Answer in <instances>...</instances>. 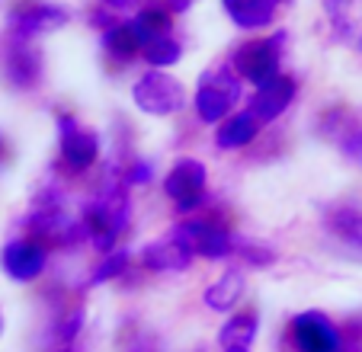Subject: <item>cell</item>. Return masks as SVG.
Here are the masks:
<instances>
[{
  "label": "cell",
  "instance_id": "6da1fadb",
  "mask_svg": "<svg viewBox=\"0 0 362 352\" xmlns=\"http://www.w3.org/2000/svg\"><path fill=\"white\" fill-rule=\"evenodd\" d=\"M132 202H129V186L122 180H110L103 186V192L83 209V224H87L90 244L100 253H112L122 237V230L129 228Z\"/></svg>",
  "mask_w": 362,
  "mask_h": 352
},
{
  "label": "cell",
  "instance_id": "7a4b0ae2",
  "mask_svg": "<svg viewBox=\"0 0 362 352\" xmlns=\"http://www.w3.org/2000/svg\"><path fill=\"white\" fill-rule=\"evenodd\" d=\"M240 100V77L234 74V68H218L205 71L199 77V87L192 93V109H196V119L205 125H221L228 119L234 106Z\"/></svg>",
  "mask_w": 362,
  "mask_h": 352
},
{
  "label": "cell",
  "instance_id": "3957f363",
  "mask_svg": "<svg viewBox=\"0 0 362 352\" xmlns=\"http://www.w3.org/2000/svg\"><path fill=\"white\" fill-rule=\"evenodd\" d=\"M132 102L141 109L144 115H158V119H167V115L183 112L186 106V90L177 77H170L167 71H148L135 81L132 87Z\"/></svg>",
  "mask_w": 362,
  "mask_h": 352
},
{
  "label": "cell",
  "instance_id": "277c9868",
  "mask_svg": "<svg viewBox=\"0 0 362 352\" xmlns=\"http://www.w3.org/2000/svg\"><path fill=\"white\" fill-rule=\"evenodd\" d=\"M282 42H286V33H276L269 39H253L244 42V45L234 52V74L240 81H250L253 87L279 77V61H282Z\"/></svg>",
  "mask_w": 362,
  "mask_h": 352
},
{
  "label": "cell",
  "instance_id": "5b68a950",
  "mask_svg": "<svg viewBox=\"0 0 362 352\" xmlns=\"http://www.w3.org/2000/svg\"><path fill=\"white\" fill-rule=\"evenodd\" d=\"M205 189H209V170L196 157H180L164 176V192L177 211L189 215L205 205Z\"/></svg>",
  "mask_w": 362,
  "mask_h": 352
},
{
  "label": "cell",
  "instance_id": "8992f818",
  "mask_svg": "<svg viewBox=\"0 0 362 352\" xmlns=\"http://www.w3.org/2000/svg\"><path fill=\"white\" fill-rule=\"evenodd\" d=\"M292 343L298 352H349L343 330L321 311H305L292 320Z\"/></svg>",
  "mask_w": 362,
  "mask_h": 352
},
{
  "label": "cell",
  "instance_id": "52a82bcc",
  "mask_svg": "<svg viewBox=\"0 0 362 352\" xmlns=\"http://www.w3.org/2000/svg\"><path fill=\"white\" fill-rule=\"evenodd\" d=\"M177 230L192 244L196 257H205V259H225L238 247L221 218H192V221L177 224Z\"/></svg>",
  "mask_w": 362,
  "mask_h": 352
},
{
  "label": "cell",
  "instance_id": "ba28073f",
  "mask_svg": "<svg viewBox=\"0 0 362 352\" xmlns=\"http://www.w3.org/2000/svg\"><path fill=\"white\" fill-rule=\"evenodd\" d=\"M58 135H62V160L68 170L83 173L100 160V135L93 129H83L77 119L62 115L58 119Z\"/></svg>",
  "mask_w": 362,
  "mask_h": 352
},
{
  "label": "cell",
  "instance_id": "9c48e42d",
  "mask_svg": "<svg viewBox=\"0 0 362 352\" xmlns=\"http://www.w3.org/2000/svg\"><path fill=\"white\" fill-rule=\"evenodd\" d=\"M192 259H196V250L177 228H170L160 240H151L141 250V266L148 272H186Z\"/></svg>",
  "mask_w": 362,
  "mask_h": 352
},
{
  "label": "cell",
  "instance_id": "30bf717a",
  "mask_svg": "<svg viewBox=\"0 0 362 352\" xmlns=\"http://www.w3.org/2000/svg\"><path fill=\"white\" fill-rule=\"evenodd\" d=\"M4 77L16 90H33L42 81V52L33 39L10 35L7 48H4Z\"/></svg>",
  "mask_w": 362,
  "mask_h": 352
},
{
  "label": "cell",
  "instance_id": "8fae6325",
  "mask_svg": "<svg viewBox=\"0 0 362 352\" xmlns=\"http://www.w3.org/2000/svg\"><path fill=\"white\" fill-rule=\"evenodd\" d=\"M45 263H48V250L35 237L10 240L0 250V269L7 272V278H13V282H35L45 272Z\"/></svg>",
  "mask_w": 362,
  "mask_h": 352
},
{
  "label": "cell",
  "instance_id": "7c38bea8",
  "mask_svg": "<svg viewBox=\"0 0 362 352\" xmlns=\"http://www.w3.org/2000/svg\"><path fill=\"white\" fill-rule=\"evenodd\" d=\"M68 23V10L58 4H26L10 13V35L20 39H39V35L58 33Z\"/></svg>",
  "mask_w": 362,
  "mask_h": 352
},
{
  "label": "cell",
  "instance_id": "4fadbf2b",
  "mask_svg": "<svg viewBox=\"0 0 362 352\" xmlns=\"http://www.w3.org/2000/svg\"><path fill=\"white\" fill-rule=\"evenodd\" d=\"M295 96H298L295 77L279 74V77H273V81L257 87V93L250 96V112L257 115V122H276V119L295 102Z\"/></svg>",
  "mask_w": 362,
  "mask_h": 352
},
{
  "label": "cell",
  "instance_id": "5bb4252c",
  "mask_svg": "<svg viewBox=\"0 0 362 352\" xmlns=\"http://www.w3.org/2000/svg\"><path fill=\"white\" fill-rule=\"evenodd\" d=\"M221 7H225V13L231 16V23L238 29L253 33V29L269 26L282 4L279 0H221Z\"/></svg>",
  "mask_w": 362,
  "mask_h": 352
},
{
  "label": "cell",
  "instance_id": "9a60e30c",
  "mask_svg": "<svg viewBox=\"0 0 362 352\" xmlns=\"http://www.w3.org/2000/svg\"><path fill=\"white\" fill-rule=\"evenodd\" d=\"M327 234H334L340 244L362 250V209L359 205H334L324 218Z\"/></svg>",
  "mask_w": 362,
  "mask_h": 352
},
{
  "label": "cell",
  "instance_id": "2e32d148",
  "mask_svg": "<svg viewBox=\"0 0 362 352\" xmlns=\"http://www.w3.org/2000/svg\"><path fill=\"white\" fill-rule=\"evenodd\" d=\"M257 131H260V122H257V115H253L250 109H247V112H234L231 119H225V122L215 129V144H218L221 151H240L257 138Z\"/></svg>",
  "mask_w": 362,
  "mask_h": 352
},
{
  "label": "cell",
  "instance_id": "e0dca14e",
  "mask_svg": "<svg viewBox=\"0 0 362 352\" xmlns=\"http://www.w3.org/2000/svg\"><path fill=\"white\" fill-rule=\"evenodd\" d=\"M240 295H244V272H225L218 282H212L202 291V301L209 311L228 314L240 301Z\"/></svg>",
  "mask_w": 362,
  "mask_h": 352
},
{
  "label": "cell",
  "instance_id": "ac0fdd59",
  "mask_svg": "<svg viewBox=\"0 0 362 352\" xmlns=\"http://www.w3.org/2000/svg\"><path fill=\"white\" fill-rule=\"evenodd\" d=\"M170 26H173V13L164 4H151V7H144L141 13L132 20V29H135V35L141 39V48H144V42L158 39V35H170Z\"/></svg>",
  "mask_w": 362,
  "mask_h": 352
},
{
  "label": "cell",
  "instance_id": "d6986e66",
  "mask_svg": "<svg viewBox=\"0 0 362 352\" xmlns=\"http://www.w3.org/2000/svg\"><path fill=\"white\" fill-rule=\"evenodd\" d=\"M257 333H260V317L253 311H240L218 330V343L221 349H228V346H247L250 349Z\"/></svg>",
  "mask_w": 362,
  "mask_h": 352
},
{
  "label": "cell",
  "instance_id": "ffe728a7",
  "mask_svg": "<svg viewBox=\"0 0 362 352\" xmlns=\"http://www.w3.org/2000/svg\"><path fill=\"white\" fill-rule=\"evenodd\" d=\"M103 48H106V54L116 58V61H132V58L141 52V39L135 35L132 23H119V26L103 33Z\"/></svg>",
  "mask_w": 362,
  "mask_h": 352
},
{
  "label": "cell",
  "instance_id": "44dd1931",
  "mask_svg": "<svg viewBox=\"0 0 362 352\" xmlns=\"http://www.w3.org/2000/svg\"><path fill=\"white\" fill-rule=\"evenodd\" d=\"M141 54L151 68H170V64H177L183 58V45L173 35H158V39L144 42Z\"/></svg>",
  "mask_w": 362,
  "mask_h": 352
},
{
  "label": "cell",
  "instance_id": "7402d4cb",
  "mask_svg": "<svg viewBox=\"0 0 362 352\" xmlns=\"http://www.w3.org/2000/svg\"><path fill=\"white\" fill-rule=\"evenodd\" d=\"M234 253H238L240 259H244L247 266H273L276 259H279V250H276L273 244H263V240H240L238 247H234Z\"/></svg>",
  "mask_w": 362,
  "mask_h": 352
},
{
  "label": "cell",
  "instance_id": "603a6c76",
  "mask_svg": "<svg viewBox=\"0 0 362 352\" xmlns=\"http://www.w3.org/2000/svg\"><path fill=\"white\" fill-rule=\"evenodd\" d=\"M129 263H132V257H129L125 250H112V253H106V259H103V263L93 269V276H90V282H87V285L112 282V278H119L122 272H129Z\"/></svg>",
  "mask_w": 362,
  "mask_h": 352
},
{
  "label": "cell",
  "instance_id": "cb8c5ba5",
  "mask_svg": "<svg viewBox=\"0 0 362 352\" xmlns=\"http://www.w3.org/2000/svg\"><path fill=\"white\" fill-rule=\"evenodd\" d=\"M362 0H327V10H330V20L337 23V33L346 35L349 26H353V13L359 7Z\"/></svg>",
  "mask_w": 362,
  "mask_h": 352
},
{
  "label": "cell",
  "instance_id": "d4e9b609",
  "mask_svg": "<svg viewBox=\"0 0 362 352\" xmlns=\"http://www.w3.org/2000/svg\"><path fill=\"white\" fill-rule=\"evenodd\" d=\"M83 320H87V311H83V307H71V311L64 314L62 320H58L55 336L62 339V343H71V339H77V333L83 330Z\"/></svg>",
  "mask_w": 362,
  "mask_h": 352
},
{
  "label": "cell",
  "instance_id": "484cf974",
  "mask_svg": "<svg viewBox=\"0 0 362 352\" xmlns=\"http://www.w3.org/2000/svg\"><path fill=\"white\" fill-rule=\"evenodd\" d=\"M151 180H154V167H151L148 160L129 163V167H125V173H122V183L125 186H148Z\"/></svg>",
  "mask_w": 362,
  "mask_h": 352
},
{
  "label": "cell",
  "instance_id": "4316f807",
  "mask_svg": "<svg viewBox=\"0 0 362 352\" xmlns=\"http://www.w3.org/2000/svg\"><path fill=\"white\" fill-rule=\"evenodd\" d=\"M340 141H343V154L362 163V129H353L349 135H343Z\"/></svg>",
  "mask_w": 362,
  "mask_h": 352
},
{
  "label": "cell",
  "instance_id": "83f0119b",
  "mask_svg": "<svg viewBox=\"0 0 362 352\" xmlns=\"http://www.w3.org/2000/svg\"><path fill=\"white\" fill-rule=\"evenodd\" d=\"M160 4H164V7L170 10L173 16H177V13H183V10H189V4H192V0H160Z\"/></svg>",
  "mask_w": 362,
  "mask_h": 352
},
{
  "label": "cell",
  "instance_id": "f1b7e54d",
  "mask_svg": "<svg viewBox=\"0 0 362 352\" xmlns=\"http://www.w3.org/2000/svg\"><path fill=\"white\" fill-rule=\"evenodd\" d=\"M110 10H129V7H135L138 0H103Z\"/></svg>",
  "mask_w": 362,
  "mask_h": 352
},
{
  "label": "cell",
  "instance_id": "f546056e",
  "mask_svg": "<svg viewBox=\"0 0 362 352\" xmlns=\"http://www.w3.org/2000/svg\"><path fill=\"white\" fill-rule=\"evenodd\" d=\"M221 352H250L247 346H228V349H221Z\"/></svg>",
  "mask_w": 362,
  "mask_h": 352
},
{
  "label": "cell",
  "instance_id": "4dcf8cb0",
  "mask_svg": "<svg viewBox=\"0 0 362 352\" xmlns=\"http://www.w3.org/2000/svg\"><path fill=\"white\" fill-rule=\"evenodd\" d=\"M4 324H7V320H4V311H0V336H4Z\"/></svg>",
  "mask_w": 362,
  "mask_h": 352
},
{
  "label": "cell",
  "instance_id": "1f68e13d",
  "mask_svg": "<svg viewBox=\"0 0 362 352\" xmlns=\"http://www.w3.org/2000/svg\"><path fill=\"white\" fill-rule=\"evenodd\" d=\"M356 48H359V54H362V33H359V39H356Z\"/></svg>",
  "mask_w": 362,
  "mask_h": 352
},
{
  "label": "cell",
  "instance_id": "d6a6232c",
  "mask_svg": "<svg viewBox=\"0 0 362 352\" xmlns=\"http://www.w3.org/2000/svg\"><path fill=\"white\" fill-rule=\"evenodd\" d=\"M0 157H4V138H0Z\"/></svg>",
  "mask_w": 362,
  "mask_h": 352
},
{
  "label": "cell",
  "instance_id": "836d02e7",
  "mask_svg": "<svg viewBox=\"0 0 362 352\" xmlns=\"http://www.w3.org/2000/svg\"><path fill=\"white\" fill-rule=\"evenodd\" d=\"M55 352H74V349H68V346H64V349H55Z\"/></svg>",
  "mask_w": 362,
  "mask_h": 352
},
{
  "label": "cell",
  "instance_id": "e575fe53",
  "mask_svg": "<svg viewBox=\"0 0 362 352\" xmlns=\"http://www.w3.org/2000/svg\"><path fill=\"white\" fill-rule=\"evenodd\" d=\"M279 4H292V0H279Z\"/></svg>",
  "mask_w": 362,
  "mask_h": 352
}]
</instances>
